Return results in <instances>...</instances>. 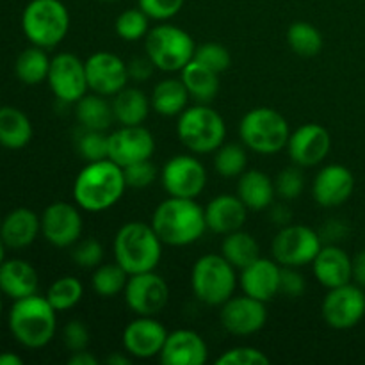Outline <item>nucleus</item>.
<instances>
[{
    "mask_svg": "<svg viewBox=\"0 0 365 365\" xmlns=\"http://www.w3.org/2000/svg\"><path fill=\"white\" fill-rule=\"evenodd\" d=\"M75 118L86 130H102L107 132L114 121L113 103L107 96L98 93H86L77 103H75Z\"/></svg>",
    "mask_w": 365,
    "mask_h": 365,
    "instance_id": "obj_31",
    "label": "nucleus"
},
{
    "mask_svg": "<svg viewBox=\"0 0 365 365\" xmlns=\"http://www.w3.org/2000/svg\"><path fill=\"white\" fill-rule=\"evenodd\" d=\"M203 212H205L207 230L227 235L245 227L248 207L237 195H217L203 207Z\"/></svg>",
    "mask_w": 365,
    "mask_h": 365,
    "instance_id": "obj_24",
    "label": "nucleus"
},
{
    "mask_svg": "<svg viewBox=\"0 0 365 365\" xmlns=\"http://www.w3.org/2000/svg\"><path fill=\"white\" fill-rule=\"evenodd\" d=\"M155 139L143 125H120L109 134V159L125 168L139 160L152 159Z\"/></svg>",
    "mask_w": 365,
    "mask_h": 365,
    "instance_id": "obj_17",
    "label": "nucleus"
},
{
    "mask_svg": "<svg viewBox=\"0 0 365 365\" xmlns=\"http://www.w3.org/2000/svg\"><path fill=\"white\" fill-rule=\"evenodd\" d=\"M110 103H113L114 121L120 125H143L152 109V103L145 91L138 88H128V86L118 91Z\"/></svg>",
    "mask_w": 365,
    "mask_h": 365,
    "instance_id": "obj_32",
    "label": "nucleus"
},
{
    "mask_svg": "<svg viewBox=\"0 0 365 365\" xmlns=\"http://www.w3.org/2000/svg\"><path fill=\"white\" fill-rule=\"evenodd\" d=\"M195 39L187 31L171 24H159L150 29L145 38V52L157 70L173 73L180 71L195 57Z\"/></svg>",
    "mask_w": 365,
    "mask_h": 365,
    "instance_id": "obj_9",
    "label": "nucleus"
},
{
    "mask_svg": "<svg viewBox=\"0 0 365 365\" xmlns=\"http://www.w3.org/2000/svg\"><path fill=\"white\" fill-rule=\"evenodd\" d=\"M312 269L316 280L327 289L353 282V259L337 245H323L312 260Z\"/></svg>",
    "mask_w": 365,
    "mask_h": 365,
    "instance_id": "obj_25",
    "label": "nucleus"
},
{
    "mask_svg": "<svg viewBox=\"0 0 365 365\" xmlns=\"http://www.w3.org/2000/svg\"><path fill=\"white\" fill-rule=\"evenodd\" d=\"M321 248H323V239H321L319 232L307 225L294 223L282 227L271 245L273 259L280 266L289 267L309 266L316 259Z\"/></svg>",
    "mask_w": 365,
    "mask_h": 365,
    "instance_id": "obj_10",
    "label": "nucleus"
},
{
    "mask_svg": "<svg viewBox=\"0 0 365 365\" xmlns=\"http://www.w3.org/2000/svg\"><path fill=\"white\" fill-rule=\"evenodd\" d=\"M307 291L305 277L298 271V267L282 266L280 273V294L287 298H302Z\"/></svg>",
    "mask_w": 365,
    "mask_h": 365,
    "instance_id": "obj_49",
    "label": "nucleus"
},
{
    "mask_svg": "<svg viewBox=\"0 0 365 365\" xmlns=\"http://www.w3.org/2000/svg\"><path fill=\"white\" fill-rule=\"evenodd\" d=\"M248 168L246 146L237 143H223L214 152V170L225 178H239Z\"/></svg>",
    "mask_w": 365,
    "mask_h": 365,
    "instance_id": "obj_38",
    "label": "nucleus"
},
{
    "mask_svg": "<svg viewBox=\"0 0 365 365\" xmlns=\"http://www.w3.org/2000/svg\"><path fill=\"white\" fill-rule=\"evenodd\" d=\"M46 82L56 98L64 103H77L89 91L86 63L70 52L52 57Z\"/></svg>",
    "mask_w": 365,
    "mask_h": 365,
    "instance_id": "obj_14",
    "label": "nucleus"
},
{
    "mask_svg": "<svg viewBox=\"0 0 365 365\" xmlns=\"http://www.w3.org/2000/svg\"><path fill=\"white\" fill-rule=\"evenodd\" d=\"M180 78L189 96L198 103L212 102L220 91V73L207 68L205 64L192 59L180 70Z\"/></svg>",
    "mask_w": 365,
    "mask_h": 365,
    "instance_id": "obj_29",
    "label": "nucleus"
},
{
    "mask_svg": "<svg viewBox=\"0 0 365 365\" xmlns=\"http://www.w3.org/2000/svg\"><path fill=\"white\" fill-rule=\"evenodd\" d=\"M192 59L205 64L207 68L214 70L216 73H223V71H227L232 64V57L227 46L214 41L203 43V45L196 46L195 57H192Z\"/></svg>",
    "mask_w": 365,
    "mask_h": 365,
    "instance_id": "obj_43",
    "label": "nucleus"
},
{
    "mask_svg": "<svg viewBox=\"0 0 365 365\" xmlns=\"http://www.w3.org/2000/svg\"><path fill=\"white\" fill-rule=\"evenodd\" d=\"M159 360L164 365H203L209 360V348L198 331L180 328L168 334Z\"/></svg>",
    "mask_w": 365,
    "mask_h": 365,
    "instance_id": "obj_22",
    "label": "nucleus"
},
{
    "mask_svg": "<svg viewBox=\"0 0 365 365\" xmlns=\"http://www.w3.org/2000/svg\"><path fill=\"white\" fill-rule=\"evenodd\" d=\"M164 242L157 235L152 223L128 221L118 228L114 235V260L128 274L153 271L163 259Z\"/></svg>",
    "mask_w": 365,
    "mask_h": 365,
    "instance_id": "obj_3",
    "label": "nucleus"
},
{
    "mask_svg": "<svg viewBox=\"0 0 365 365\" xmlns=\"http://www.w3.org/2000/svg\"><path fill=\"white\" fill-rule=\"evenodd\" d=\"M189 93L182 78H163L153 88L150 103L152 109L160 116H178L187 107Z\"/></svg>",
    "mask_w": 365,
    "mask_h": 365,
    "instance_id": "obj_33",
    "label": "nucleus"
},
{
    "mask_svg": "<svg viewBox=\"0 0 365 365\" xmlns=\"http://www.w3.org/2000/svg\"><path fill=\"white\" fill-rule=\"evenodd\" d=\"M331 148V135L327 127L319 123H305L291 132L287 152L292 164L299 168L319 166Z\"/></svg>",
    "mask_w": 365,
    "mask_h": 365,
    "instance_id": "obj_18",
    "label": "nucleus"
},
{
    "mask_svg": "<svg viewBox=\"0 0 365 365\" xmlns=\"http://www.w3.org/2000/svg\"><path fill=\"white\" fill-rule=\"evenodd\" d=\"M280 273L282 266L277 260L259 257L252 264L242 267L239 274V284L245 294L267 303L274 296L280 294Z\"/></svg>",
    "mask_w": 365,
    "mask_h": 365,
    "instance_id": "obj_23",
    "label": "nucleus"
},
{
    "mask_svg": "<svg viewBox=\"0 0 365 365\" xmlns=\"http://www.w3.org/2000/svg\"><path fill=\"white\" fill-rule=\"evenodd\" d=\"M125 302L135 316H157L170 302V285L155 269L130 274L123 291Z\"/></svg>",
    "mask_w": 365,
    "mask_h": 365,
    "instance_id": "obj_13",
    "label": "nucleus"
},
{
    "mask_svg": "<svg viewBox=\"0 0 365 365\" xmlns=\"http://www.w3.org/2000/svg\"><path fill=\"white\" fill-rule=\"evenodd\" d=\"M77 203L53 202L41 214V234L56 248H70L82 237L84 221Z\"/></svg>",
    "mask_w": 365,
    "mask_h": 365,
    "instance_id": "obj_15",
    "label": "nucleus"
},
{
    "mask_svg": "<svg viewBox=\"0 0 365 365\" xmlns=\"http://www.w3.org/2000/svg\"><path fill=\"white\" fill-rule=\"evenodd\" d=\"M32 123L27 114L13 106L0 107V146L21 150L31 143Z\"/></svg>",
    "mask_w": 365,
    "mask_h": 365,
    "instance_id": "obj_30",
    "label": "nucleus"
},
{
    "mask_svg": "<svg viewBox=\"0 0 365 365\" xmlns=\"http://www.w3.org/2000/svg\"><path fill=\"white\" fill-rule=\"evenodd\" d=\"M170 331L155 316H138L125 327L121 342L123 349L138 360H148L159 356Z\"/></svg>",
    "mask_w": 365,
    "mask_h": 365,
    "instance_id": "obj_19",
    "label": "nucleus"
},
{
    "mask_svg": "<svg viewBox=\"0 0 365 365\" xmlns=\"http://www.w3.org/2000/svg\"><path fill=\"white\" fill-rule=\"evenodd\" d=\"M21 31L31 45L56 48L70 31V13L61 0H31L21 13Z\"/></svg>",
    "mask_w": 365,
    "mask_h": 365,
    "instance_id": "obj_8",
    "label": "nucleus"
},
{
    "mask_svg": "<svg viewBox=\"0 0 365 365\" xmlns=\"http://www.w3.org/2000/svg\"><path fill=\"white\" fill-rule=\"evenodd\" d=\"M123 168L114 160L88 163L73 182V200L84 212H103L116 205L125 195Z\"/></svg>",
    "mask_w": 365,
    "mask_h": 365,
    "instance_id": "obj_1",
    "label": "nucleus"
},
{
    "mask_svg": "<svg viewBox=\"0 0 365 365\" xmlns=\"http://www.w3.org/2000/svg\"><path fill=\"white\" fill-rule=\"evenodd\" d=\"M128 68V78L134 82H146L150 81V78L153 77V73H155V64L152 63V59H150L148 56H139V57H134V59L130 61V63L127 64Z\"/></svg>",
    "mask_w": 365,
    "mask_h": 365,
    "instance_id": "obj_50",
    "label": "nucleus"
},
{
    "mask_svg": "<svg viewBox=\"0 0 365 365\" xmlns=\"http://www.w3.org/2000/svg\"><path fill=\"white\" fill-rule=\"evenodd\" d=\"M84 63L88 86L93 93L114 96L130 81L127 63L113 52L100 50V52L91 53Z\"/></svg>",
    "mask_w": 365,
    "mask_h": 365,
    "instance_id": "obj_20",
    "label": "nucleus"
},
{
    "mask_svg": "<svg viewBox=\"0 0 365 365\" xmlns=\"http://www.w3.org/2000/svg\"><path fill=\"white\" fill-rule=\"evenodd\" d=\"M0 316H2V298H0Z\"/></svg>",
    "mask_w": 365,
    "mask_h": 365,
    "instance_id": "obj_59",
    "label": "nucleus"
},
{
    "mask_svg": "<svg viewBox=\"0 0 365 365\" xmlns=\"http://www.w3.org/2000/svg\"><path fill=\"white\" fill-rule=\"evenodd\" d=\"M123 175L125 182H127V187L145 189L155 182L157 168L155 164L152 163V159L139 160V163L130 164V166H125Z\"/></svg>",
    "mask_w": 365,
    "mask_h": 365,
    "instance_id": "obj_46",
    "label": "nucleus"
},
{
    "mask_svg": "<svg viewBox=\"0 0 365 365\" xmlns=\"http://www.w3.org/2000/svg\"><path fill=\"white\" fill-rule=\"evenodd\" d=\"M138 2L139 7H141L152 20L168 21L180 13L185 0H138Z\"/></svg>",
    "mask_w": 365,
    "mask_h": 365,
    "instance_id": "obj_47",
    "label": "nucleus"
},
{
    "mask_svg": "<svg viewBox=\"0 0 365 365\" xmlns=\"http://www.w3.org/2000/svg\"><path fill=\"white\" fill-rule=\"evenodd\" d=\"M237 284V269L221 253L200 257L191 269L192 294L203 305L221 307L235 294Z\"/></svg>",
    "mask_w": 365,
    "mask_h": 365,
    "instance_id": "obj_6",
    "label": "nucleus"
},
{
    "mask_svg": "<svg viewBox=\"0 0 365 365\" xmlns=\"http://www.w3.org/2000/svg\"><path fill=\"white\" fill-rule=\"evenodd\" d=\"M355 191V175L342 164H328L317 171L312 184V196L317 205L334 209L351 198Z\"/></svg>",
    "mask_w": 365,
    "mask_h": 365,
    "instance_id": "obj_21",
    "label": "nucleus"
},
{
    "mask_svg": "<svg viewBox=\"0 0 365 365\" xmlns=\"http://www.w3.org/2000/svg\"><path fill=\"white\" fill-rule=\"evenodd\" d=\"M287 45L299 57H316L323 50V34L309 21H294L287 29Z\"/></svg>",
    "mask_w": 365,
    "mask_h": 365,
    "instance_id": "obj_37",
    "label": "nucleus"
},
{
    "mask_svg": "<svg viewBox=\"0 0 365 365\" xmlns=\"http://www.w3.org/2000/svg\"><path fill=\"white\" fill-rule=\"evenodd\" d=\"M221 255L232 264L237 271L252 264L260 257V246L250 232L235 230L230 232L221 241Z\"/></svg>",
    "mask_w": 365,
    "mask_h": 365,
    "instance_id": "obj_34",
    "label": "nucleus"
},
{
    "mask_svg": "<svg viewBox=\"0 0 365 365\" xmlns=\"http://www.w3.org/2000/svg\"><path fill=\"white\" fill-rule=\"evenodd\" d=\"M152 227L164 245L189 246L205 234V212L196 200L168 196L153 210Z\"/></svg>",
    "mask_w": 365,
    "mask_h": 365,
    "instance_id": "obj_2",
    "label": "nucleus"
},
{
    "mask_svg": "<svg viewBox=\"0 0 365 365\" xmlns=\"http://www.w3.org/2000/svg\"><path fill=\"white\" fill-rule=\"evenodd\" d=\"M39 277L31 262L21 259L4 260L0 266V292L11 299L38 294Z\"/></svg>",
    "mask_w": 365,
    "mask_h": 365,
    "instance_id": "obj_27",
    "label": "nucleus"
},
{
    "mask_svg": "<svg viewBox=\"0 0 365 365\" xmlns=\"http://www.w3.org/2000/svg\"><path fill=\"white\" fill-rule=\"evenodd\" d=\"M0 365H24V359L16 353H0Z\"/></svg>",
    "mask_w": 365,
    "mask_h": 365,
    "instance_id": "obj_56",
    "label": "nucleus"
},
{
    "mask_svg": "<svg viewBox=\"0 0 365 365\" xmlns=\"http://www.w3.org/2000/svg\"><path fill=\"white\" fill-rule=\"evenodd\" d=\"M100 2H118V0H100Z\"/></svg>",
    "mask_w": 365,
    "mask_h": 365,
    "instance_id": "obj_58",
    "label": "nucleus"
},
{
    "mask_svg": "<svg viewBox=\"0 0 365 365\" xmlns=\"http://www.w3.org/2000/svg\"><path fill=\"white\" fill-rule=\"evenodd\" d=\"M160 184L168 196L196 200L207 185V170L198 157L175 155L160 170Z\"/></svg>",
    "mask_w": 365,
    "mask_h": 365,
    "instance_id": "obj_12",
    "label": "nucleus"
},
{
    "mask_svg": "<svg viewBox=\"0 0 365 365\" xmlns=\"http://www.w3.org/2000/svg\"><path fill=\"white\" fill-rule=\"evenodd\" d=\"M353 282L365 287V250L353 257Z\"/></svg>",
    "mask_w": 365,
    "mask_h": 365,
    "instance_id": "obj_51",
    "label": "nucleus"
},
{
    "mask_svg": "<svg viewBox=\"0 0 365 365\" xmlns=\"http://www.w3.org/2000/svg\"><path fill=\"white\" fill-rule=\"evenodd\" d=\"M6 248H7V246L4 245V241L0 239V266H2V262L6 260Z\"/></svg>",
    "mask_w": 365,
    "mask_h": 365,
    "instance_id": "obj_57",
    "label": "nucleus"
},
{
    "mask_svg": "<svg viewBox=\"0 0 365 365\" xmlns=\"http://www.w3.org/2000/svg\"><path fill=\"white\" fill-rule=\"evenodd\" d=\"M2 221H4V217H0V228H2Z\"/></svg>",
    "mask_w": 365,
    "mask_h": 365,
    "instance_id": "obj_60",
    "label": "nucleus"
},
{
    "mask_svg": "<svg viewBox=\"0 0 365 365\" xmlns=\"http://www.w3.org/2000/svg\"><path fill=\"white\" fill-rule=\"evenodd\" d=\"M106 364H109V365H130L132 364V356L128 355L127 351H125V353H114V355L107 356Z\"/></svg>",
    "mask_w": 365,
    "mask_h": 365,
    "instance_id": "obj_55",
    "label": "nucleus"
},
{
    "mask_svg": "<svg viewBox=\"0 0 365 365\" xmlns=\"http://www.w3.org/2000/svg\"><path fill=\"white\" fill-rule=\"evenodd\" d=\"M63 344L68 351H82L89 346V330L82 321L73 319L64 327L63 330Z\"/></svg>",
    "mask_w": 365,
    "mask_h": 365,
    "instance_id": "obj_48",
    "label": "nucleus"
},
{
    "mask_svg": "<svg viewBox=\"0 0 365 365\" xmlns=\"http://www.w3.org/2000/svg\"><path fill=\"white\" fill-rule=\"evenodd\" d=\"M289 128L282 113L271 107H255L242 116L239 123V138L242 145L259 155H274L287 148Z\"/></svg>",
    "mask_w": 365,
    "mask_h": 365,
    "instance_id": "obj_7",
    "label": "nucleus"
},
{
    "mask_svg": "<svg viewBox=\"0 0 365 365\" xmlns=\"http://www.w3.org/2000/svg\"><path fill=\"white\" fill-rule=\"evenodd\" d=\"M9 330L24 348H45L56 337L57 310L45 296L32 294L16 299L9 310Z\"/></svg>",
    "mask_w": 365,
    "mask_h": 365,
    "instance_id": "obj_4",
    "label": "nucleus"
},
{
    "mask_svg": "<svg viewBox=\"0 0 365 365\" xmlns=\"http://www.w3.org/2000/svg\"><path fill=\"white\" fill-rule=\"evenodd\" d=\"M324 323L334 330H349L355 328L365 316V292L364 287L355 282L328 289L321 305Z\"/></svg>",
    "mask_w": 365,
    "mask_h": 365,
    "instance_id": "obj_11",
    "label": "nucleus"
},
{
    "mask_svg": "<svg viewBox=\"0 0 365 365\" xmlns=\"http://www.w3.org/2000/svg\"><path fill=\"white\" fill-rule=\"evenodd\" d=\"M150 20L152 18L141 7H130V9H125L123 13L118 14L114 31L123 41L135 43L146 38L150 31Z\"/></svg>",
    "mask_w": 365,
    "mask_h": 365,
    "instance_id": "obj_40",
    "label": "nucleus"
},
{
    "mask_svg": "<svg viewBox=\"0 0 365 365\" xmlns=\"http://www.w3.org/2000/svg\"><path fill=\"white\" fill-rule=\"evenodd\" d=\"M77 152L86 163L109 159V134L84 128V132L77 139Z\"/></svg>",
    "mask_w": 365,
    "mask_h": 365,
    "instance_id": "obj_41",
    "label": "nucleus"
},
{
    "mask_svg": "<svg viewBox=\"0 0 365 365\" xmlns=\"http://www.w3.org/2000/svg\"><path fill=\"white\" fill-rule=\"evenodd\" d=\"M321 239H328V241H337L342 239L344 235V227L341 225V221H328L327 227H324L323 234H319Z\"/></svg>",
    "mask_w": 365,
    "mask_h": 365,
    "instance_id": "obj_54",
    "label": "nucleus"
},
{
    "mask_svg": "<svg viewBox=\"0 0 365 365\" xmlns=\"http://www.w3.org/2000/svg\"><path fill=\"white\" fill-rule=\"evenodd\" d=\"M305 189V177L299 166H291L282 170L274 178V191H277L278 198L284 202H292V200L299 198Z\"/></svg>",
    "mask_w": 365,
    "mask_h": 365,
    "instance_id": "obj_42",
    "label": "nucleus"
},
{
    "mask_svg": "<svg viewBox=\"0 0 365 365\" xmlns=\"http://www.w3.org/2000/svg\"><path fill=\"white\" fill-rule=\"evenodd\" d=\"M220 309L221 327L228 334L237 335V337H250V335L259 334L267 323L266 303L245 292L241 296H232Z\"/></svg>",
    "mask_w": 365,
    "mask_h": 365,
    "instance_id": "obj_16",
    "label": "nucleus"
},
{
    "mask_svg": "<svg viewBox=\"0 0 365 365\" xmlns=\"http://www.w3.org/2000/svg\"><path fill=\"white\" fill-rule=\"evenodd\" d=\"M68 365H98V359L88 349H82V351L71 353Z\"/></svg>",
    "mask_w": 365,
    "mask_h": 365,
    "instance_id": "obj_53",
    "label": "nucleus"
},
{
    "mask_svg": "<svg viewBox=\"0 0 365 365\" xmlns=\"http://www.w3.org/2000/svg\"><path fill=\"white\" fill-rule=\"evenodd\" d=\"M46 299L57 312H66L84 298V285L75 277H61L46 291Z\"/></svg>",
    "mask_w": 365,
    "mask_h": 365,
    "instance_id": "obj_39",
    "label": "nucleus"
},
{
    "mask_svg": "<svg viewBox=\"0 0 365 365\" xmlns=\"http://www.w3.org/2000/svg\"><path fill=\"white\" fill-rule=\"evenodd\" d=\"M128 277L130 274L116 260L110 264H100L93 269L91 287L100 298H116L118 294H123Z\"/></svg>",
    "mask_w": 365,
    "mask_h": 365,
    "instance_id": "obj_36",
    "label": "nucleus"
},
{
    "mask_svg": "<svg viewBox=\"0 0 365 365\" xmlns=\"http://www.w3.org/2000/svg\"><path fill=\"white\" fill-rule=\"evenodd\" d=\"M241 202L248 207V210L262 212L269 209L274 202V178L260 170H246L237 180V192Z\"/></svg>",
    "mask_w": 365,
    "mask_h": 365,
    "instance_id": "obj_28",
    "label": "nucleus"
},
{
    "mask_svg": "<svg viewBox=\"0 0 365 365\" xmlns=\"http://www.w3.org/2000/svg\"><path fill=\"white\" fill-rule=\"evenodd\" d=\"M271 217H273V221L280 228L285 227V225L292 223L291 209H289L287 205H284V203H280V205H274L273 209H271Z\"/></svg>",
    "mask_w": 365,
    "mask_h": 365,
    "instance_id": "obj_52",
    "label": "nucleus"
},
{
    "mask_svg": "<svg viewBox=\"0 0 365 365\" xmlns=\"http://www.w3.org/2000/svg\"><path fill=\"white\" fill-rule=\"evenodd\" d=\"M178 141L196 155H207L220 148L227 138V123L216 109L207 103L185 107L178 114Z\"/></svg>",
    "mask_w": 365,
    "mask_h": 365,
    "instance_id": "obj_5",
    "label": "nucleus"
},
{
    "mask_svg": "<svg viewBox=\"0 0 365 365\" xmlns=\"http://www.w3.org/2000/svg\"><path fill=\"white\" fill-rule=\"evenodd\" d=\"M50 57L46 56V50L41 46H29L20 56L16 57L14 63V73L18 81L27 86H38L46 81L50 70Z\"/></svg>",
    "mask_w": 365,
    "mask_h": 365,
    "instance_id": "obj_35",
    "label": "nucleus"
},
{
    "mask_svg": "<svg viewBox=\"0 0 365 365\" xmlns=\"http://www.w3.org/2000/svg\"><path fill=\"white\" fill-rule=\"evenodd\" d=\"M41 232V217L27 207L11 210L2 221L0 239L11 250H21L31 246Z\"/></svg>",
    "mask_w": 365,
    "mask_h": 365,
    "instance_id": "obj_26",
    "label": "nucleus"
},
{
    "mask_svg": "<svg viewBox=\"0 0 365 365\" xmlns=\"http://www.w3.org/2000/svg\"><path fill=\"white\" fill-rule=\"evenodd\" d=\"M71 259L82 269H95L103 260V246L96 239H78L71 250Z\"/></svg>",
    "mask_w": 365,
    "mask_h": 365,
    "instance_id": "obj_45",
    "label": "nucleus"
},
{
    "mask_svg": "<svg viewBox=\"0 0 365 365\" xmlns=\"http://www.w3.org/2000/svg\"><path fill=\"white\" fill-rule=\"evenodd\" d=\"M269 362V356L262 349L252 346L227 349L216 359V365H267Z\"/></svg>",
    "mask_w": 365,
    "mask_h": 365,
    "instance_id": "obj_44",
    "label": "nucleus"
}]
</instances>
